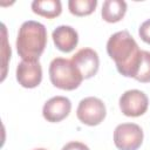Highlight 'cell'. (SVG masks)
<instances>
[{"label":"cell","mask_w":150,"mask_h":150,"mask_svg":"<svg viewBox=\"0 0 150 150\" xmlns=\"http://www.w3.org/2000/svg\"><path fill=\"white\" fill-rule=\"evenodd\" d=\"M97 6V0H69L68 8L73 15L86 16L91 14Z\"/></svg>","instance_id":"obj_13"},{"label":"cell","mask_w":150,"mask_h":150,"mask_svg":"<svg viewBox=\"0 0 150 150\" xmlns=\"http://www.w3.org/2000/svg\"><path fill=\"white\" fill-rule=\"evenodd\" d=\"M118 104L123 115L128 117H138L148 110L149 98L143 91L138 89H130L121 95Z\"/></svg>","instance_id":"obj_6"},{"label":"cell","mask_w":150,"mask_h":150,"mask_svg":"<svg viewBox=\"0 0 150 150\" xmlns=\"http://www.w3.org/2000/svg\"><path fill=\"white\" fill-rule=\"evenodd\" d=\"M62 150H90V149L88 148V145H86L82 142L73 141V142H69L66 145H63Z\"/></svg>","instance_id":"obj_17"},{"label":"cell","mask_w":150,"mask_h":150,"mask_svg":"<svg viewBox=\"0 0 150 150\" xmlns=\"http://www.w3.org/2000/svg\"><path fill=\"white\" fill-rule=\"evenodd\" d=\"M134 79L142 83L150 82V52L142 50L141 62H139L137 73Z\"/></svg>","instance_id":"obj_14"},{"label":"cell","mask_w":150,"mask_h":150,"mask_svg":"<svg viewBox=\"0 0 150 150\" xmlns=\"http://www.w3.org/2000/svg\"><path fill=\"white\" fill-rule=\"evenodd\" d=\"M105 115L107 109L103 101L94 96L82 98L76 109V116L79 121L89 127L98 125L101 122H103Z\"/></svg>","instance_id":"obj_4"},{"label":"cell","mask_w":150,"mask_h":150,"mask_svg":"<svg viewBox=\"0 0 150 150\" xmlns=\"http://www.w3.org/2000/svg\"><path fill=\"white\" fill-rule=\"evenodd\" d=\"M107 53L114 60L117 71L125 77H135L142 50L128 30H120L112 34L107 42Z\"/></svg>","instance_id":"obj_1"},{"label":"cell","mask_w":150,"mask_h":150,"mask_svg":"<svg viewBox=\"0 0 150 150\" xmlns=\"http://www.w3.org/2000/svg\"><path fill=\"white\" fill-rule=\"evenodd\" d=\"M138 35L145 43L150 45V19L145 20L138 28Z\"/></svg>","instance_id":"obj_16"},{"label":"cell","mask_w":150,"mask_h":150,"mask_svg":"<svg viewBox=\"0 0 150 150\" xmlns=\"http://www.w3.org/2000/svg\"><path fill=\"white\" fill-rule=\"evenodd\" d=\"M143 137V130L136 123H121L114 130V143L118 150H137Z\"/></svg>","instance_id":"obj_5"},{"label":"cell","mask_w":150,"mask_h":150,"mask_svg":"<svg viewBox=\"0 0 150 150\" xmlns=\"http://www.w3.org/2000/svg\"><path fill=\"white\" fill-rule=\"evenodd\" d=\"M47 46V29L38 21H25L18 32L16 50L26 61H39Z\"/></svg>","instance_id":"obj_2"},{"label":"cell","mask_w":150,"mask_h":150,"mask_svg":"<svg viewBox=\"0 0 150 150\" xmlns=\"http://www.w3.org/2000/svg\"><path fill=\"white\" fill-rule=\"evenodd\" d=\"M127 13V2L123 0H105L102 5V19L109 23L121 21Z\"/></svg>","instance_id":"obj_11"},{"label":"cell","mask_w":150,"mask_h":150,"mask_svg":"<svg viewBox=\"0 0 150 150\" xmlns=\"http://www.w3.org/2000/svg\"><path fill=\"white\" fill-rule=\"evenodd\" d=\"M2 34H4V39H2V43H4V47H2V56H4V60H2V79H5L6 76V68H7V61L8 59H11V46L7 45V38H6V27L5 25H2Z\"/></svg>","instance_id":"obj_15"},{"label":"cell","mask_w":150,"mask_h":150,"mask_svg":"<svg viewBox=\"0 0 150 150\" xmlns=\"http://www.w3.org/2000/svg\"><path fill=\"white\" fill-rule=\"evenodd\" d=\"M71 62L79 69L83 79H90L98 71L100 59L96 50L91 48H81L71 57Z\"/></svg>","instance_id":"obj_7"},{"label":"cell","mask_w":150,"mask_h":150,"mask_svg":"<svg viewBox=\"0 0 150 150\" xmlns=\"http://www.w3.org/2000/svg\"><path fill=\"white\" fill-rule=\"evenodd\" d=\"M34 150H47V149H45V148H36V149H34Z\"/></svg>","instance_id":"obj_18"},{"label":"cell","mask_w":150,"mask_h":150,"mask_svg":"<svg viewBox=\"0 0 150 150\" xmlns=\"http://www.w3.org/2000/svg\"><path fill=\"white\" fill-rule=\"evenodd\" d=\"M49 79L54 87L62 90H74L80 87L83 77L71 60L55 57L49 64Z\"/></svg>","instance_id":"obj_3"},{"label":"cell","mask_w":150,"mask_h":150,"mask_svg":"<svg viewBox=\"0 0 150 150\" xmlns=\"http://www.w3.org/2000/svg\"><path fill=\"white\" fill-rule=\"evenodd\" d=\"M52 38L55 47L63 53H70L71 50L75 49V47L79 43L77 32L73 27L66 25L57 26L53 30Z\"/></svg>","instance_id":"obj_10"},{"label":"cell","mask_w":150,"mask_h":150,"mask_svg":"<svg viewBox=\"0 0 150 150\" xmlns=\"http://www.w3.org/2000/svg\"><path fill=\"white\" fill-rule=\"evenodd\" d=\"M71 110V102L66 96H54L49 98L42 108V116L52 123H57L68 117Z\"/></svg>","instance_id":"obj_9"},{"label":"cell","mask_w":150,"mask_h":150,"mask_svg":"<svg viewBox=\"0 0 150 150\" xmlns=\"http://www.w3.org/2000/svg\"><path fill=\"white\" fill-rule=\"evenodd\" d=\"M32 11L43 18L54 19L62 12L60 0H35L32 2Z\"/></svg>","instance_id":"obj_12"},{"label":"cell","mask_w":150,"mask_h":150,"mask_svg":"<svg viewBox=\"0 0 150 150\" xmlns=\"http://www.w3.org/2000/svg\"><path fill=\"white\" fill-rule=\"evenodd\" d=\"M16 81L23 88H35L42 81V67L39 61L22 60L16 67Z\"/></svg>","instance_id":"obj_8"}]
</instances>
